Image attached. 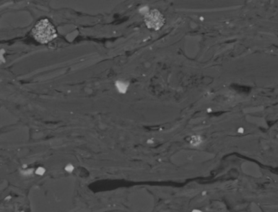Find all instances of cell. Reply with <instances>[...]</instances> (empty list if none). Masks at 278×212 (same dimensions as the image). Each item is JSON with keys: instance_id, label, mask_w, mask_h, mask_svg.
<instances>
[{"instance_id": "cell-1", "label": "cell", "mask_w": 278, "mask_h": 212, "mask_svg": "<svg viewBox=\"0 0 278 212\" xmlns=\"http://www.w3.org/2000/svg\"><path fill=\"white\" fill-rule=\"evenodd\" d=\"M34 38L41 44H46L57 36V32L48 19H42L32 30Z\"/></svg>"}, {"instance_id": "cell-2", "label": "cell", "mask_w": 278, "mask_h": 212, "mask_svg": "<svg viewBox=\"0 0 278 212\" xmlns=\"http://www.w3.org/2000/svg\"><path fill=\"white\" fill-rule=\"evenodd\" d=\"M144 20L146 26L155 31L159 30L163 26L165 21L163 15L157 9L150 10L149 13L145 16Z\"/></svg>"}, {"instance_id": "cell-3", "label": "cell", "mask_w": 278, "mask_h": 212, "mask_svg": "<svg viewBox=\"0 0 278 212\" xmlns=\"http://www.w3.org/2000/svg\"><path fill=\"white\" fill-rule=\"evenodd\" d=\"M115 85L119 93L125 94L127 91L129 87V83L125 82L124 81H117L115 83Z\"/></svg>"}, {"instance_id": "cell-4", "label": "cell", "mask_w": 278, "mask_h": 212, "mask_svg": "<svg viewBox=\"0 0 278 212\" xmlns=\"http://www.w3.org/2000/svg\"><path fill=\"white\" fill-rule=\"evenodd\" d=\"M150 12V8L147 6L142 7L139 9V12L142 15H143L144 16H145L147 14L149 13Z\"/></svg>"}, {"instance_id": "cell-5", "label": "cell", "mask_w": 278, "mask_h": 212, "mask_svg": "<svg viewBox=\"0 0 278 212\" xmlns=\"http://www.w3.org/2000/svg\"><path fill=\"white\" fill-rule=\"evenodd\" d=\"M45 172V169L43 167H39L36 170V174L38 175H39V176L43 175L44 174Z\"/></svg>"}, {"instance_id": "cell-6", "label": "cell", "mask_w": 278, "mask_h": 212, "mask_svg": "<svg viewBox=\"0 0 278 212\" xmlns=\"http://www.w3.org/2000/svg\"><path fill=\"white\" fill-rule=\"evenodd\" d=\"M33 172V169H28L25 171H22V174L24 176H30Z\"/></svg>"}, {"instance_id": "cell-7", "label": "cell", "mask_w": 278, "mask_h": 212, "mask_svg": "<svg viewBox=\"0 0 278 212\" xmlns=\"http://www.w3.org/2000/svg\"><path fill=\"white\" fill-rule=\"evenodd\" d=\"M65 169L67 172H72L74 170V167L72 164H68L66 165Z\"/></svg>"}, {"instance_id": "cell-8", "label": "cell", "mask_w": 278, "mask_h": 212, "mask_svg": "<svg viewBox=\"0 0 278 212\" xmlns=\"http://www.w3.org/2000/svg\"><path fill=\"white\" fill-rule=\"evenodd\" d=\"M191 141L193 144H198L199 142H200V139L198 137H194L192 138Z\"/></svg>"}, {"instance_id": "cell-9", "label": "cell", "mask_w": 278, "mask_h": 212, "mask_svg": "<svg viewBox=\"0 0 278 212\" xmlns=\"http://www.w3.org/2000/svg\"><path fill=\"white\" fill-rule=\"evenodd\" d=\"M192 212H202L201 211H200V210H198V209H194V210H193V211H192Z\"/></svg>"}]
</instances>
